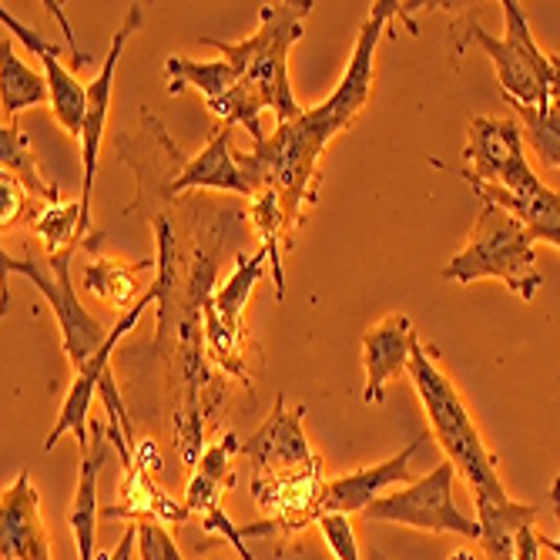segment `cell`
Here are the masks:
<instances>
[{
    "label": "cell",
    "instance_id": "cell-1",
    "mask_svg": "<svg viewBox=\"0 0 560 560\" xmlns=\"http://www.w3.org/2000/svg\"><path fill=\"white\" fill-rule=\"evenodd\" d=\"M406 8H413V4H399V0H376V4H370V18L360 37H355L352 58L336 91L329 94V101H323L316 108H305L295 121L276 125V131L262 144H248V151H235V159L248 178L252 198H259L262 191L279 195L289 235L299 229L305 209L316 201V191L323 182V172H319L323 151L366 108L370 91H373L376 44L383 31L389 27V21L399 18Z\"/></svg>",
    "mask_w": 560,
    "mask_h": 560
},
{
    "label": "cell",
    "instance_id": "cell-2",
    "mask_svg": "<svg viewBox=\"0 0 560 560\" xmlns=\"http://www.w3.org/2000/svg\"><path fill=\"white\" fill-rule=\"evenodd\" d=\"M313 0H282V4H262L259 11V31L229 44L219 37H198L219 50L235 71V88L219 105H209L219 128H245L252 135V144H262V115L272 112L276 125L295 121L305 108L295 101L289 84V50L302 37V27L313 14Z\"/></svg>",
    "mask_w": 560,
    "mask_h": 560
},
{
    "label": "cell",
    "instance_id": "cell-3",
    "mask_svg": "<svg viewBox=\"0 0 560 560\" xmlns=\"http://www.w3.org/2000/svg\"><path fill=\"white\" fill-rule=\"evenodd\" d=\"M410 380L423 399V410L430 420V430L436 443L443 446L446 460L456 467V477H464L474 503H506V493L500 470H497V453L483 443L464 396L456 393L450 376L440 370V349L417 342L413 363H410Z\"/></svg>",
    "mask_w": 560,
    "mask_h": 560
},
{
    "label": "cell",
    "instance_id": "cell-4",
    "mask_svg": "<svg viewBox=\"0 0 560 560\" xmlns=\"http://www.w3.org/2000/svg\"><path fill=\"white\" fill-rule=\"evenodd\" d=\"M534 245H537L534 235L514 212H506L503 206H493V201H483L464 252H456V256L446 262L443 279L460 282V285L497 279L514 295H521L524 302H534V295L544 285V276L537 272Z\"/></svg>",
    "mask_w": 560,
    "mask_h": 560
},
{
    "label": "cell",
    "instance_id": "cell-5",
    "mask_svg": "<svg viewBox=\"0 0 560 560\" xmlns=\"http://www.w3.org/2000/svg\"><path fill=\"white\" fill-rule=\"evenodd\" d=\"M503 34L493 37L480 27V21H467V34H453V58H460L470 44H480L500 78L503 97L514 108H547L553 94V65L557 58L534 40L527 11L517 0H503Z\"/></svg>",
    "mask_w": 560,
    "mask_h": 560
},
{
    "label": "cell",
    "instance_id": "cell-6",
    "mask_svg": "<svg viewBox=\"0 0 560 560\" xmlns=\"http://www.w3.org/2000/svg\"><path fill=\"white\" fill-rule=\"evenodd\" d=\"M88 245V242H84ZM81 248V245H78ZM78 248H65L58 256H47V266H50V276L40 272V266L34 259H14V256H4V272L8 276H24L37 285V292L47 299L50 313H55L58 326H61V342H65V352L74 366V373L81 366H88L94 355L105 349L112 329L101 326L88 310L84 302L78 299V289H74V279H71V262H74V252Z\"/></svg>",
    "mask_w": 560,
    "mask_h": 560
},
{
    "label": "cell",
    "instance_id": "cell-7",
    "mask_svg": "<svg viewBox=\"0 0 560 560\" xmlns=\"http://www.w3.org/2000/svg\"><path fill=\"white\" fill-rule=\"evenodd\" d=\"M453 487H456V467L443 460L436 464V470L413 480L406 490L380 497L366 511V517L376 524H399L427 534H456L480 544V524L477 517H464V511L453 500Z\"/></svg>",
    "mask_w": 560,
    "mask_h": 560
},
{
    "label": "cell",
    "instance_id": "cell-8",
    "mask_svg": "<svg viewBox=\"0 0 560 560\" xmlns=\"http://www.w3.org/2000/svg\"><path fill=\"white\" fill-rule=\"evenodd\" d=\"M269 252L259 248L256 256H238L235 272L215 289V295L206 305V355L222 373H232L238 380H252L245 370V332H242V316L245 305L256 292V285L266 276Z\"/></svg>",
    "mask_w": 560,
    "mask_h": 560
},
{
    "label": "cell",
    "instance_id": "cell-9",
    "mask_svg": "<svg viewBox=\"0 0 560 560\" xmlns=\"http://www.w3.org/2000/svg\"><path fill=\"white\" fill-rule=\"evenodd\" d=\"M464 178L487 182L511 195H527L544 182L534 175L524 155V128L517 118H470L464 144Z\"/></svg>",
    "mask_w": 560,
    "mask_h": 560
},
{
    "label": "cell",
    "instance_id": "cell-10",
    "mask_svg": "<svg viewBox=\"0 0 560 560\" xmlns=\"http://www.w3.org/2000/svg\"><path fill=\"white\" fill-rule=\"evenodd\" d=\"M144 24V11L141 4H128L121 27L115 31V40L108 47V58L101 61V71L94 74V81L88 84V115H84V131H81V165H84V178H81V225H84V238L91 232V195H94V175H97V159H101V141H105V128H108V112H112V91H115V71L118 61L125 55V47L131 40V34Z\"/></svg>",
    "mask_w": 560,
    "mask_h": 560
},
{
    "label": "cell",
    "instance_id": "cell-11",
    "mask_svg": "<svg viewBox=\"0 0 560 560\" xmlns=\"http://www.w3.org/2000/svg\"><path fill=\"white\" fill-rule=\"evenodd\" d=\"M151 302H159V285H155V282L148 285L144 299L135 305V310H128V313L115 323V329H112L105 349H101L88 366H81V370L74 373V383H71V389H68V396H65V406H61V413H58V423L50 427V433H47V440H44V450H55L61 436L74 433L78 453H88V446H91V436H88V430H91V420H88L91 402H94V396L101 393V383H105V376L112 373V355H115L118 342L141 323V316H144V310H148Z\"/></svg>",
    "mask_w": 560,
    "mask_h": 560
},
{
    "label": "cell",
    "instance_id": "cell-12",
    "mask_svg": "<svg viewBox=\"0 0 560 560\" xmlns=\"http://www.w3.org/2000/svg\"><path fill=\"white\" fill-rule=\"evenodd\" d=\"M302 420H305V406H285L282 396L276 399V410L242 446V453L252 464V480L292 477V474L313 470L323 464L313 453L310 440H305Z\"/></svg>",
    "mask_w": 560,
    "mask_h": 560
},
{
    "label": "cell",
    "instance_id": "cell-13",
    "mask_svg": "<svg viewBox=\"0 0 560 560\" xmlns=\"http://www.w3.org/2000/svg\"><path fill=\"white\" fill-rule=\"evenodd\" d=\"M0 24H4L27 50H34V58L40 61V71L50 88V112H55L58 125L81 141L84 131V115H88V84L74 78V71L65 65V50L58 44L44 40L37 31L24 27L8 8H0Z\"/></svg>",
    "mask_w": 560,
    "mask_h": 560
},
{
    "label": "cell",
    "instance_id": "cell-14",
    "mask_svg": "<svg viewBox=\"0 0 560 560\" xmlns=\"http://www.w3.org/2000/svg\"><path fill=\"white\" fill-rule=\"evenodd\" d=\"M0 560H55L40 517V493L27 470H21L0 497Z\"/></svg>",
    "mask_w": 560,
    "mask_h": 560
},
{
    "label": "cell",
    "instance_id": "cell-15",
    "mask_svg": "<svg viewBox=\"0 0 560 560\" xmlns=\"http://www.w3.org/2000/svg\"><path fill=\"white\" fill-rule=\"evenodd\" d=\"M417 342H420V336H417L410 316H402V313L386 316L383 323H376L373 329L363 332V366H366L363 399L370 406L386 399V383L410 373Z\"/></svg>",
    "mask_w": 560,
    "mask_h": 560
},
{
    "label": "cell",
    "instance_id": "cell-16",
    "mask_svg": "<svg viewBox=\"0 0 560 560\" xmlns=\"http://www.w3.org/2000/svg\"><path fill=\"white\" fill-rule=\"evenodd\" d=\"M423 443H427V436H417L410 446L399 450L393 460H383V464H373V467H363V470H355V474L329 480L326 493H323V511L366 514L380 497H386L389 487H399V483L410 487L413 483L410 464H413V456L423 450Z\"/></svg>",
    "mask_w": 560,
    "mask_h": 560
},
{
    "label": "cell",
    "instance_id": "cell-17",
    "mask_svg": "<svg viewBox=\"0 0 560 560\" xmlns=\"http://www.w3.org/2000/svg\"><path fill=\"white\" fill-rule=\"evenodd\" d=\"M232 148V128H215L209 135V144L201 148V155L185 162V168L168 182L165 195H182V191H232L252 198L248 178L235 159Z\"/></svg>",
    "mask_w": 560,
    "mask_h": 560
},
{
    "label": "cell",
    "instance_id": "cell-18",
    "mask_svg": "<svg viewBox=\"0 0 560 560\" xmlns=\"http://www.w3.org/2000/svg\"><path fill=\"white\" fill-rule=\"evenodd\" d=\"M108 427L91 423V446L81 453V470H78V487H74V503H71V534L78 547V560H97L94 557V534H97V477L101 467L108 460Z\"/></svg>",
    "mask_w": 560,
    "mask_h": 560
},
{
    "label": "cell",
    "instance_id": "cell-19",
    "mask_svg": "<svg viewBox=\"0 0 560 560\" xmlns=\"http://www.w3.org/2000/svg\"><path fill=\"white\" fill-rule=\"evenodd\" d=\"M467 182L474 185V191L483 201H493V206H503L506 212H514L527 225L534 242H547L560 252V191L540 185L527 195H511V191L493 188V185L477 182V178H467Z\"/></svg>",
    "mask_w": 560,
    "mask_h": 560
},
{
    "label": "cell",
    "instance_id": "cell-20",
    "mask_svg": "<svg viewBox=\"0 0 560 560\" xmlns=\"http://www.w3.org/2000/svg\"><path fill=\"white\" fill-rule=\"evenodd\" d=\"M50 101V88L44 71H34L18 58L11 37L0 40V105H4V125H21L24 108H37Z\"/></svg>",
    "mask_w": 560,
    "mask_h": 560
},
{
    "label": "cell",
    "instance_id": "cell-21",
    "mask_svg": "<svg viewBox=\"0 0 560 560\" xmlns=\"http://www.w3.org/2000/svg\"><path fill=\"white\" fill-rule=\"evenodd\" d=\"M141 269L144 266H128V262H115L105 256H94L91 262H84L81 272V285L88 295L108 302V305H121V310H135V305L144 299L141 292Z\"/></svg>",
    "mask_w": 560,
    "mask_h": 560
},
{
    "label": "cell",
    "instance_id": "cell-22",
    "mask_svg": "<svg viewBox=\"0 0 560 560\" xmlns=\"http://www.w3.org/2000/svg\"><path fill=\"white\" fill-rule=\"evenodd\" d=\"M0 165H4V172L14 175L37 201H44V206H61V191L55 182L44 178L37 155H34L27 135L21 131V125L0 128Z\"/></svg>",
    "mask_w": 560,
    "mask_h": 560
},
{
    "label": "cell",
    "instance_id": "cell-23",
    "mask_svg": "<svg viewBox=\"0 0 560 560\" xmlns=\"http://www.w3.org/2000/svg\"><path fill=\"white\" fill-rule=\"evenodd\" d=\"M165 78H168V94H182L185 88H195L206 105H219L222 97L232 94L235 88V71L225 58H212V61H188V58H168L165 65Z\"/></svg>",
    "mask_w": 560,
    "mask_h": 560
},
{
    "label": "cell",
    "instance_id": "cell-24",
    "mask_svg": "<svg viewBox=\"0 0 560 560\" xmlns=\"http://www.w3.org/2000/svg\"><path fill=\"white\" fill-rule=\"evenodd\" d=\"M34 235L47 248V256H58L65 248L84 245V225H81V201H61V206H44L37 219L31 222Z\"/></svg>",
    "mask_w": 560,
    "mask_h": 560
},
{
    "label": "cell",
    "instance_id": "cell-25",
    "mask_svg": "<svg viewBox=\"0 0 560 560\" xmlns=\"http://www.w3.org/2000/svg\"><path fill=\"white\" fill-rule=\"evenodd\" d=\"M524 128V141L534 148V155L560 172V97H553L547 108H514Z\"/></svg>",
    "mask_w": 560,
    "mask_h": 560
},
{
    "label": "cell",
    "instance_id": "cell-26",
    "mask_svg": "<svg viewBox=\"0 0 560 560\" xmlns=\"http://www.w3.org/2000/svg\"><path fill=\"white\" fill-rule=\"evenodd\" d=\"M37 198L14 178V175H0V225H4V235L11 232V229H18L27 215H31V222L37 219Z\"/></svg>",
    "mask_w": 560,
    "mask_h": 560
},
{
    "label": "cell",
    "instance_id": "cell-27",
    "mask_svg": "<svg viewBox=\"0 0 560 560\" xmlns=\"http://www.w3.org/2000/svg\"><path fill=\"white\" fill-rule=\"evenodd\" d=\"M326 547L332 550L336 560H363L360 553V540H355V527L349 521V514H336V511H323L316 521Z\"/></svg>",
    "mask_w": 560,
    "mask_h": 560
},
{
    "label": "cell",
    "instance_id": "cell-28",
    "mask_svg": "<svg viewBox=\"0 0 560 560\" xmlns=\"http://www.w3.org/2000/svg\"><path fill=\"white\" fill-rule=\"evenodd\" d=\"M135 530H138V560H185L168 527L155 521H141L135 524Z\"/></svg>",
    "mask_w": 560,
    "mask_h": 560
},
{
    "label": "cell",
    "instance_id": "cell-29",
    "mask_svg": "<svg viewBox=\"0 0 560 560\" xmlns=\"http://www.w3.org/2000/svg\"><path fill=\"white\" fill-rule=\"evenodd\" d=\"M550 506H553V517H557V527H560V477H553ZM540 550H547V553H553V557L560 560V534H557V537H540Z\"/></svg>",
    "mask_w": 560,
    "mask_h": 560
},
{
    "label": "cell",
    "instance_id": "cell-30",
    "mask_svg": "<svg viewBox=\"0 0 560 560\" xmlns=\"http://www.w3.org/2000/svg\"><path fill=\"white\" fill-rule=\"evenodd\" d=\"M517 560H540V534L534 527L517 537Z\"/></svg>",
    "mask_w": 560,
    "mask_h": 560
},
{
    "label": "cell",
    "instance_id": "cell-31",
    "mask_svg": "<svg viewBox=\"0 0 560 560\" xmlns=\"http://www.w3.org/2000/svg\"><path fill=\"white\" fill-rule=\"evenodd\" d=\"M135 550H138V530H135V527H128V530L121 534V540H118L115 553L101 557V560H135Z\"/></svg>",
    "mask_w": 560,
    "mask_h": 560
},
{
    "label": "cell",
    "instance_id": "cell-32",
    "mask_svg": "<svg viewBox=\"0 0 560 560\" xmlns=\"http://www.w3.org/2000/svg\"><path fill=\"white\" fill-rule=\"evenodd\" d=\"M550 94H553V97H560V58H557V65H553V84H550Z\"/></svg>",
    "mask_w": 560,
    "mask_h": 560
},
{
    "label": "cell",
    "instance_id": "cell-33",
    "mask_svg": "<svg viewBox=\"0 0 560 560\" xmlns=\"http://www.w3.org/2000/svg\"><path fill=\"white\" fill-rule=\"evenodd\" d=\"M450 560H477V553L464 547V550H453V553H450Z\"/></svg>",
    "mask_w": 560,
    "mask_h": 560
},
{
    "label": "cell",
    "instance_id": "cell-34",
    "mask_svg": "<svg viewBox=\"0 0 560 560\" xmlns=\"http://www.w3.org/2000/svg\"><path fill=\"white\" fill-rule=\"evenodd\" d=\"M373 560H386V557H373Z\"/></svg>",
    "mask_w": 560,
    "mask_h": 560
}]
</instances>
